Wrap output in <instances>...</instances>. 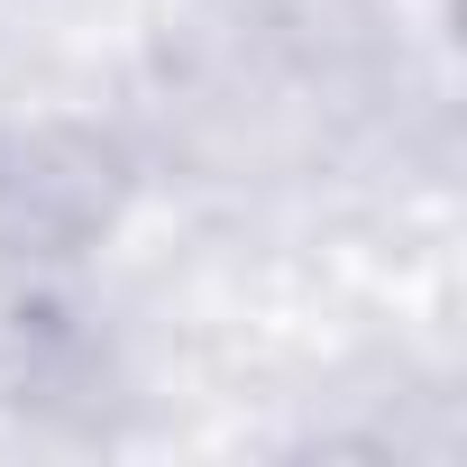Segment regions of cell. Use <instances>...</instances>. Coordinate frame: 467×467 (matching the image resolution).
Segmentation results:
<instances>
[]
</instances>
